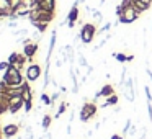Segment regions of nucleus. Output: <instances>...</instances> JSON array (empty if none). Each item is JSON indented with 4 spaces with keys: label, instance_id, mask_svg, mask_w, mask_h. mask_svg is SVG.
Segmentation results:
<instances>
[{
    "label": "nucleus",
    "instance_id": "obj_3",
    "mask_svg": "<svg viewBox=\"0 0 152 139\" xmlns=\"http://www.w3.org/2000/svg\"><path fill=\"white\" fill-rule=\"evenodd\" d=\"M139 15L141 13H139L132 5H129V7H123L121 13L118 15V20H119V23L129 25V23H134V21L139 18Z\"/></svg>",
    "mask_w": 152,
    "mask_h": 139
},
{
    "label": "nucleus",
    "instance_id": "obj_4",
    "mask_svg": "<svg viewBox=\"0 0 152 139\" xmlns=\"http://www.w3.org/2000/svg\"><path fill=\"white\" fill-rule=\"evenodd\" d=\"M80 40H82V43L85 44H90L93 40H95V36H96V26L93 23H85V25H82V30H80Z\"/></svg>",
    "mask_w": 152,
    "mask_h": 139
},
{
    "label": "nucleus",
    "instance_id": "obj_24",
    "mask_svg": "<svg viewBox=\"0 0 152 139\" xmlns=\"http://www.w3.org/2000/svg\"><path fill=\"white\" fill-rule=\"evenodd\" d=\"M131 126H132V121L131 119H126V124H124V128H123V134H128V131H129Z\"/></svg>",
    "mask_w": 152,
    "mask_h": 139
},
{
    "label": "nucleus",
    "instance_id": "obj_28",
    "mask_svg": "<svg viewBox=\"0 0 152 139\" xmlns=\"http://www.w3.org/2000/svg\"><path fill=\"white\" fill-rule=\"evenodd\" d=\"M59 95H61V93H57V92H56V93H53V95H51V100H53V103L56 102V100H59Z\"/></svg>",
    "mask_w": 152,
    "mask_h": 139
},
{
    "label": "nucleus",
    "instance_id": "obj_31",
    "mask_svg": "<svg viewBox=\"0 0 152 139\" xmlns=\"http://www.w3.org/2000/svg\"><path fill=\"white\" fill-rule=\"evenodd\" d=\"M132 59H134V56H132V54H128V62H131Z\"/></svg>",
    "mask_w": 152,
    "mask_h": 139
},
{
    "label": "nucleus",
    "instance_id": "obj_20",
    "mask_svg": "<svg viewBox=\"0 0 152 139\" xmlns=\"http://www.w3.org/2000/svg\"><path fill=\"white\" fill-rule=\"evenodd\" d=\"M41 102H43L44 105H48V106L53 105V100H51V97L48 95V93H41Z\"/></svg>",
    "mask_w": 152,
    "mask_h": 139
},
{
    "label": "nucleus",
    "instance_id": "obj_30",
    "mask_svg": "<svg viewBox=\"0 0 152 139\" xmlns=\"http://www.w3.org/2000/svg\"><path fill=\"white\" fill-rule=\"evenodd\" d=\"M8 26H10V28H15V26H17V21H10V23H8Z\"/></svg>",
    "mask_w": 152,
    "mask_h": 139
},
{
    "label": "nucleus",
    "instance_id": "obj_1",
    "mask_svg": "<svg viewBox=\"0 0 152 139\" xmlns=\"http://www.w3.org/2000/svg\"><path fill=\"white\" fill-rule=\"evenodd\" d=\"M25 80L26 79H23L21 70L17 69V67H13V66L8 67L4 72V77H2V82H4L8 89H18V87H21L25 83Z\"/></svg>",
    "mask_w": 152,
    "mask_h": 139
},
{
    "label": "nucleus",
    "instance_id": "obj_13",
    "mask_svg": "<svg viewBox=\"0 0 152 139\" xmlns=\"http://www.w3.org/2000/svg\"><path fill=\"white\" fill-rule=\"evenodd\" d=\"M132 7H134L139 13H144V12H147L149 8H151V5L142 2V0H134V2H132Z\"/></svg>",
    "mask_w": 152,
    "mask_h": 139
},
{
    "label": "nucleus",
    "instance_id": "obj_11",
    "mask_svg": "<svg viewBox=\"0 0 152 139\" xmlns=\"http://www.w3.org/2000/svg\"><path fill=\"white\" fill-rule=\"evenodd\" d=\"M38 4H39L41 10L51 12V13L56 12V0H38Z\"/></svg>",
    "mask_w": 152,
    "mask_h": 139
},
{
    "label": "nucleus",
    "instance_id": "obj_15",
    "mask_svg": "<svg viewBox=\"0 0 152 139\" xmlns=\"http://www.w3.org/2000/svg\"><path fill=\"white\" fill-rule=\"evenodd\" d=\"M51 121H53V116H51V115H44V116H43V121H41V126H43V129H49Z\"/></svg>",
    "mask_w": 152,
    "mask_h": 139
},
{
    "label": "nucleus",
    "instance_id": "obj_29",
    "mask_svg": "<svg viewBox=\"0 0 152 139\" xmlns=\"http://www.w3.org/2000/svg\"><path fill=\"white\" fill-rule=\"evenodd\" d=\"M111 139H124V138H123V136H119V134H113Z\"/></svg>",
    "mask_w": 152,
    "mask_h": 139
},
{
    "label": "nucleus",
    "instance_id": "obj_27",
    "mask_svg": "<svg viewBox=\"0 0 152 139\" xmlns=\"http://www.w3.org/2000/svg\"><path fill=\"white\" fill-rule=\"evenodd\" d=\"M147 113H149V121L152 123V102H147Z\"/></svg>",
    "mask_w": 152,
    "mask_h": 139
},
{
    "label": "nucleus",
    "instance_id": "obj_16",
    "mask_svg": "<svg viewBox=\"0 0 152 139\" xmlns=\"http://www.w3.org/2000/svg\"><path fill=\"white\" fill-rule=\"evenodd\" d=\"M92 18L95 20V25H100V23L103 21V15H102V12H100V10H95V12L92 13Z\"/></svg>",
    "mask_w": 152,
    "mask_h": 139
},
{
    "label": "nucleus",
    "instance_id": "obj_10",
    "mask_svg": "<svg viewBox=\"0 0 152 139\" xmlns=\"http://www.w3.org/2000/svg\"><path fill=\"white\" fill-rule=\"evenodd\" d=\"M79 20V7H75V5H72V8H70L69 15H67V25H69V28H74L75 26V21Z\"/></svg>",
    "mask_w": 152,
    "mask_h": 139
},
{
    "label": "nucleus",
    "instance_id": "obj_17",
    "mask_svg": "<svg viewBox=\"0 0 152 139\" xmlns=\"http://www.w3.org/2000/svg\"><path fill=\"white\" fill-rule=\"evenodd\" d=\"M113 57H115L118 62H128V56L123 53H113Z\"/></svg>",
    "mask_w": 152,
    "mask_h": 139
},
{
    "label": "nucleus",
    "instance_id": "obj_33",
    "mask_svg": "<svg viewBox=\"0 0 152 139\" xmlns=\"http://www.w3.org/2000/svg\"><path fill=\"white\" fill-rule=\"evenodd\" d=\"M142 2H145V4H149V5H152V0H142Z\"/></svg>",
    "mask_w": 152,
    "mask_h": 139
},
{
    "label": "nucleus",
    "instance_id": "obj_12",
    "mask_svg": "<svg viewBox=\"0 0 152 139\" xmlns=\"http://www.w3.org/2000/svg\"><path fill=\"white\" fill-rule=\"evenodd\" d=\"M100 93H102L103 98H108V97L115 95V87H113L111 83H105V85L100 89Z\"/></svg>",
    "mask_w": 152,
    "mask_h": 139
},
{
    "label": "nucleus",
    "instance_id": "obj_2",
    "mask_svg": "<svg viewBox=\"0 0 152 139\" xmlns=\"http://www.w3.org/2000/svg\"><path fill=\"white\" fill-rule=\"evenodd\" d=\"M96 111H98V105H96V103L85 102L82 105V108H80V113H79L80 121H82V123H88L90 119L96 115Z\"/></svg>",
    "mask_w": 152,
    "mask_h": 139
},
{
    "label": "nucleus",
    "instance_id": "obj_26",
    "mask_svg": "<svg viewBox=\"0 0 152 139\" xmlns=\"http://www.w3.org/2000/svg\"><path fill=\"white\" fill-rule=\"evenodd\" d=\"M20 5H21V0H10V7L13 8V10L17 7H20Z\"/></svg>",
    "mask_w": 152,
    "mask_h": 139
},
{
    "label": "nucleus",
    "instance_id": "obj_34",
    "mask_svg": "<svg viewBox=\"0 0 152 139\" xmlns=\"http://www.w3.org/2000/svg\"><path fill=\"white\" fill-rule=\"evenodd\" d=\"M0 18H2V10H0Z\"/></svg>",
    "mask_w": 152,
    "mask_h": 139
},
{
    "label": "nucleus",
    "instance_id": "obj_23",
    "mask_svg": "<svg viewBox=\"0 0 152 139\" xmlns=\"http://www.w3.org/2000/svg\"><path fill=\"white\" fill-rule=\"evenodd\" d=\"M144 93H145V100H147V102H152V95H151V87H149V85H145V87H144Z\"/></svg>",
    "mask_w": 152,
    "mask_h": 139
},
{
    "label": "nucleus",
    "instance_id": "obj_19",
    "mask_svg": "<svg viewBox=\"0 0 152 139\" xmlns=\"http://www.w3.org/2000/svg\"><path fill=\"white\" fill-rule=\"evenodd\" d=\"M66 110H67V102H62L59 105V110H57V113H56V116H54V118H59L62 113H66Z\"/></svg>",
    "mask_w": 152,
    "mask_h": 139
},
{
    "label": "nucleus",
    "instance_id": "obj_14",
    "mask_svg": "<svg viewBox=\"0 0 152 139\" xmlns=\"http://www.w3.org/2000/svg\"><path fill=\"white\" fill-rule=\"evenodd\" d=\"M8 111V97L7 95H0V116L4 113Z\"/></svg>",
    "mask_w": 152,
    "mask_h": 139
},
{
    "label": "nucleus",
    "instance_id": "obj_9",
    "mask_svg": "<svg viewBox=\"0 0 152 139\" xmlns=\"http://www.w3.org/2000/svg\"><path fill=\"white\" fill-rule=\"evenodd\" d=\"M2 132H4V138L12 139L20 132V124H15V123H8L2 128Z\"/></svg>",
    "mask_w": 152,
    "mask_h": 139
},
{
    "label": "nucleus",
    "instance_id": "obj_18",
    "mask_svg": "<svg viewBox=\"0 0 152 139\" xmlns=\"http://www.w3.org/2000/svg\"><path fill=\"white\" fill-rule=\"evenodd\" d=\"M118 95H116V93H115V95H111V97H108V98H106V103H108V106H116V105H118Z\"/></svg>",
    "mask_w": 152,
    "mask_h": 139
},
{
    "label": "nucleus",
    "instance_id": "obj_5",
    "mask_svg": "<svg viewBox=\"0 0 152 139\" xmlns=\"http://www.w3.org/2000/svg\"><path fill=\"white\" fill-rule=\"evenodd\" d=\"M41 74H43V69H41L39 64L30 62V66L25 69V79H26L28 82H36L41 77Z\"/></svg>",
    "mask_w": 152,
    "mask_h": 139
},
{
    "label": "nucleus",
    "instance_id": "obj_25",
    "mask_svg": "<svg viewBox=\"0 0 152 139\" xmlns=\"http://www.w3.org/2000/svg\"><path fill=\"white\" fill-rule=\"evenodd\" d=\"M10 67V64H8V61H4V62H0V72H5V70Z\"/></svg>",
    "mask_w": 152,
    "mask_h": 139
},
{
    "label": "nucleus",
    "instance_id": "obj_6",
    "mask_svg": "<svg viewBox=\"0 0 152 139\" xmlns=\"http://www.w3.org/2000/svg\"><path fill=\"white\" fill-rule=\"evenodd\" d=\"M36 53H38V43H36V41H31L30 38L23 40V54L28 57L30 62H33Z\"/></svg>",
    "mask_w": 152,
    "mask_h": 139
},
{
    "label": "nucleus",
    "instance_id": "obj_22",
    "mask_svg": "<svg viewBox=\"0 0 152 139\" xmlns=\"http://www.w3.org/2000/svg\"><path fill=\"white\" fill-rule=\"evenodd\" d=\"M77 61H79V66H80V67H87V66H88V62H87L85 56H83L82 53H79V57H77Z\"/></svg>",
    "mask_w": 152,
    "mask_h": 139
},
{
    "label": "nucleus",
    "instance_id": "obj_32",
    "mask_svg": "<svg viewBox=\"0 0 152 139\" xmlns=\"http://www.w3.org/2000/svg\"><path fill=\"white\" fill-rule=\"evenodd\" d=\"M0 139H4V132H2V126H0Z\"/></svg>",
    "mask_w": 152,
    "mask_h": 139
},
{
    "label": "nucleus",
    "instance_id": "obj_8",
    "mask_svg": "<svg viewBox=\"0 0 152 139\" xmlns=\"http://www.w3.org/2000/svg\"><path fill=\"white\" fill-rule=\"evenodd\" d=\"M25 105V100H23V95H13L8 98V111L12 115H15L17 111H20Z\"/></svg>",
    "mask_w": 152,
    "mask_h": 139
},
{
    "label": "nucleus",
    "instance_id": "obj_21",
    "mask_svg": "<svg viewBox=\"0 0 152 139\" xmlns=\"http://www.w3.org/2000/svg\"><path fill=\"white\" fill-rule=\"evenodd\" d=\"M128 134L129 136H131V138H137V134H139V129H137V126H136V124H132L131 126V128H129V131H128Z\"/></svg>",
    "mask_w": 152,
    "mask_h": 139
},
{
    "label": "nucleus",
    "instance_id": "obj_7",
    "mask_svg": "<svg viewBox=\"0 0 152 139\" xmlns=\"http://www.w3.org/2000/svg\"><path fill=\"white\" fill-rule=\"evenodd\" d=\"M7 61H8L10 66H13V67H17V69L21 70L25 67V64L28 62V57L25 56V54H20V53H12Z\"/></svg>",
    "mask_w": 152,
    "mask_h": 139
}]
</instances>
